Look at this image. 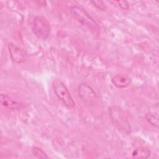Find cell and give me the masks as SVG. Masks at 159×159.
Listing matches in <instances>:
<instances>
[{
    "mask_svg": "<svg viewBox=\"0 0 159 159\" xmlns=\"http://www.w3.org/2000/svg\"><path fill=\"white\" fill-rule=\"evenodd\" d=\"M71 12L75 19L91 31L97 32L99 26L92 17L83 7L74 6L71 7Z\"/></svg>",
    "mask_w": 159,
    "mask_h": 159,
    "instance_id": "cell-1",
    "label": "cell"
},
{
    "mask_svg": "<svg viewBox=\"0 0 159 159\" xmlns=\"http://www.w3.org/2000/svg\"><path fill=\"white\" fill-rule=\"evenodd\" d=\"M52 86L56 96L65 106L68 107H73L75 106V102L65 84L60 79L54 80Z\"/></svg>",
    "mask_w": 159,
    "mask_h": 159,
    "instance_id": "cell-2",
    "label": "cell"
},
{
    "mask_svg": "<svg viewBox=\"0 0 159 159\" xmlns=\"http://www.w3.org/2000/svg\"><path fill=\"white\" fill-rule=\"evenodd\" d=\"M123 114L122 110L118 106H112L109 109V116L114 125L119 130L123 131L124 133L129 134L130 126Z\"/></svg>",
    "mask_w": 159,
    "mask_h": 159,
    "instance_id": "cell-3",
    "label": "cell"
},
{
    "mask_svg": "<svg viewBox=\"0 0 159 159\" xmlns=\"http://www.w3.org/2000/svg\"><path fill=\"white\" fill-rule=\"evenodd\" d=\"M32 31L39 39H46L50 33V25L43 16H36L32 22Z\"/></svg>",
    "mask_w": 159,
    "mask_h": 159,
    "instance_id": "cell-4",
    "label": "cell"
},
{
    "mask_svg": "<svg viewBox=\"0 0 159 159\" xmlns=\"http://www.w3.org/2000/svg\"><path fill=\"white\" fill-rule=\"evenodd\" d=\"M78 94L81 100L87 104L93 103L97 96L93 89L86 83H81L78 87Z\"/></svg>",
    "mask_w": 159,
    "mask_h": 159,
    "instance_id": "cell-5",
    "label": "cell"
},
{
    "mask_svg": "<svg viewBox=\"0 0 159 159\" xmlns=\"http://www.w3.org/2000/svg\"><path fill=\"white\" fill-rule=\"evenodd\" d=\"M9 52L11 60L16 63H22L27 58L26 52L17 45L10 43L8 45Z\"/></svg>",
    "mask_w": 159,
    "mask_h": 159,
    "instance_id": "cell-6",
    "label": "cell"
},
{
    "mask_svg": "<svg viewBox=\"0 0 159 159\" xmlns=\"http://www.w3.org/2000/svg\"><path fill=\"white\" fill-rule=\"evenodd\" d=\"M112 84L118 88H124L127 87L131 82V79L127 75L118 73L115 75L111 79Z\"/></svg>",
    "mask_w": 159,
    "mask_h": 159,
    "instance_id": "cell-7",
    "label": "cell"
},
{
    "mask_svg": "<svg viewBox=\"0 0 159 159\" xmlns=\"http://www.w3.org/2000/svg\"><path fill=\"white\" fill-rule=\"evenodd\" d=\"M0 101L2 106L12 110H18L22 107V104L17 101L11 99L6 94H1L0 96Z\"/></svg>",
    "mask_w": 159,
    "mask_h": 159,
    "instance_id": "cell-8",
    "label": "cell"
},
{
    "mask_svg": "<svg viewBox=\"0 0 159 159\" xmlns=\"http://www.w3.org/2000/svg\"><path fill=\"white\" fill-rule=\"evenodd\" d=\"M147 120L153 126L158 127V105L154 106V112L149 111L145 116Z\"/></svg>",
    "mask_w": 159,
    "mask_h": 159,
    "instance_id": "cell-9",
    "label": "cell"
},
{
    "mask_svg": "<svg viewBox=\"0 0 159 159\" xmlns=\"http://www.w3.org/2000/svg\"><path fill=\"white\" fill-rule=\"evenodd\" d=\"M150 155V150L145 147L136 148L132 152V156L134 158H147Z\"/></svg>",
    "mask_w": 159,
    "mask_h": 159,
    "instance_id": "cell-10",
    "label": "cell"
},
{
    "mask_svg": "<svg viewBox=\"0 0 159 159\" xmlns=\"http://www.w3.org/2000/svg\"><path fill=\"white\" fill-rule=\"evenodd\" d=\"M32 152L33 155L37 158L45 159V158H48L46 153L42 149H41L40 148H39L38 147H33L32 150Z\"/></svg>",
    "mask_w": 159,
    "mask_h": 159,
    "instance_id": "cell-11",
    "label": "cell"
},
{
    "mask_svg": "<svg viewBox=\"0 0 159 159\" xmlns=\"http://www.w3.org/2000/svg\"><path fill=\"white\" fill-rule=\"evenodd\" d=\"M114 2L118 4V6L123 9H127L129 8V4L127 2L124 1H114Z\"/></svg>",
    "mask_w": 159,
    "mask_h": 159,
    "instance_id": "cell-12",
    "label": "cell"
},
{
    "mask_svg": "<svg viewBox=\"0 0 159 159\" xmlns=\"http://www.w3.org/2000/svg\"><path fill=\"white\" fill-rule=\"evenodd\" d=\"M92 3L94 4V6H95L96 7H97L98 9H105V6L104 5H101V4L102 3V2L101 1H92Z\"/></svg>",
    "mask_w": 159,
    "mask_h": 159,
    "instance_id": "cell-13",
    "label": "cell"
}]
</instances>
